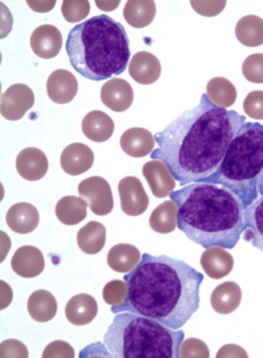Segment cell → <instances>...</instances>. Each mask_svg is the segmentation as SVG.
I'll return each mask as SVG.
<instances>
[{
  "label": "cell",
  "instance_id": "cell-24",
  "mask_svg": "<svg viewBox=\"0 0 263 358\" xmlns=\"http://www.w3.org/2000/svg\"><path fill=\"white\" fill-rule=\"evenodd\" d=\"M243 293L239 287V284L235 282H226V283L219 284L215 289L211 293V306L213 309L219 313V314H231L239 308L241 302Z\"/></svg>",
  "mask_w": 263,
  "mask_h": 358
},
{
  "label": "cell",
  "instance_id": "cell-14",
  "mask_svg": "<svg viewBox=\"0 0 263 358\" xmlns=\"http://www.w3.org/2000/svg\"><path fill=\"white\" fill-rule=\"evenodd\" d=\"M16 170L22 179L38 181L46 176L48 159L46 154L37 148H27L20 151L16 159Z\"/></svg>",
  "mask_w": 263,
  "mask_h": 358
},
{
  "label": "cell",
  "instance_id": "cell-37",
  "mask_svg": "<svg viewBox=\"0 0 263 358\" xmlns=\"http://www.w3.org/2000/svg\"><path fill=\"white\" fill-rule=\"evenodd\" d=\"M245 113L254 120H263V92L255 90L245 98L243 104Z\"/></svg>",
  "mask_w": 263,
  "mask_h": 358
},
{
  "label": "cell",
  "instance_id": "cell-40",
  "mask_svg": "<svg viewBox=\"0 0 263 358\" xmlns=\"http://www.w3.org/2000/svg\"><path fill=\"white\" fill-rule=\"evenodd\" d=\"M1 357H28L27 347L19 340H6L1 343Z\"/></svg>",
  "mask_w": 263,
  "mask_h": 358
},
{
  "label": "cell",
  "instance_id": "cell-39",
  "mask_svg": "<svg viewBox=\"0 0 263 358\" xmlns=\"http://www.w3.org/2000/svg\"><path fill=\"white\" fill-rule=\"evenodd\" d=\"M45 358L51 357H75V350L71 347V344H68L66 341L63 340H57V341H52L50 343L46 349L43 350V355Z\"/></svg>",
  "mask_w": 263,
  "mask_h": 358
},
{
  "label": "cell",
  "instance_id": "cell-29",
  "mask_svg": "<svg viewBox=\"0 0 263 358\" xmlns=\"http://www.w3.org/2000/svg\"><path fill=\"white\" fill-rule=\"evenodd\" d=\"M55 214L63 224L76 226L85 220L87 214V202L83 197L66 196L57 202Z\"/></svg>",
  "mask_w": 263,
  "mask_h": 358
},
{
  "label": "cell",
  "instance_id": "cell-35",
  "mask_svg": "<svg viewBox=\"0 0 263 358\" xmlns=\"http://www.w3.org/2000/svg\"><path fill=\"white\" fill-rule=\"evenodd\" d=\"M243 75L250 83L263 84V54H253L245 59Z\"/></svg>",
  "mask_w": 263,
  "mask_h": 358
},
{
  "label": "cell",
  "instance_id": "cell-25",
  "mask_svg": "<svg viewBox=\"0 0 263 358\" xmlns=\"http://www.w3.org/2000/svg\"><path fill=\"white\" fill-rule=\"evenodd\" d=\"M141 252L131 244H118L113 246L107 255V264L113 271L128 273L133 271L141 261Z\"/></svg>",
  "mask_w": 263,
  "mask_h": 358
},
{
  "label": "cell",
  "instance_id": "cell-13",
  "mask_svg": "<svg viewBox=\"0 0 263 358\" xmlns=\"http://www.w3.org/2000/svg\"><path fill=\"white\" fill-rule=\"evenodd\" d=\"M133 96L131 84L118 77L108 80L101 90V99L104 106L115 113L127 111L133 103Z\"/></svg>",
  "mask_w": 263,
  "mask_h": 358
},
{
  "label": "cell",
  "instance_id": "cell-3",
  "mask_svg": "<svg viewBox=\"0 0 263 358\" xmlns=\"http://www.w3.org/2000/svg\"><path fill=\"white\" fill-rule=\"evenodd\" d=\"M178 227L189 240L205 249H234L244 232V203L232 190L211 182H192L173 190Z\"/></svg>",
  "mask_w": 263,
  "mask_h": 358
},
{
  "label": "cell",
  "instance_id": "cell-26",
  "mask_svg": "<svg viewBox=\"0 0 263 358\" xmlns=\"http://www.w3.org/2000/svg\"><path fill=\"white\" fill-rule=\"evenodd\" d=\"M29 315L36 322L51 321L55 318L57 313V299L52 293L38 289L36 292L31 293L28 300Z\"/></svg>",
  "mask_w": 263,
  "mask_h": 358
},
{
  "label": "cell",
  "instance_id": "cell-32",
  "mask_svg": "<svg viewBox=\"0 0 263 358\" xmlns=\"http://www.w3.org/2000/svg\"><path fill=\"white\" fill-rule=\"evenodd\" d=\"M206 94L211 103L226 110L234 106L237 98L235 85L225 77L211 78L206 86Z\"/></svg>",
  "mask_w": 263,
  "mask_h": 358
},
{
  "label": "cell",
  "instance_id": "cell-20",
  "mask_svg": "<svg viewBox=\"0 0 263 358\" xmlns=\"http://www.w3.org/2000/svg\"><path fill=\"white\" fill-rule=\"evenodd\" d=\"M6 220L13 232L19 235H27L33 232L39 224V213L31 203L20 202L10 206Z\"/></svg>",
  "mask_w": 263,
  "mask_h": 358
},
{
  "label": "cell",
  "instance_id": "cell-7",
  "mask_svg": "<svg viewBox=\"0 0 263 358\" xmlns=\"http://www.w3.org/2000/svg\"><path fill=\"white\" fill-rule=\"evenodd\" d=\"M78 193L87 202V206L95 215H108L113 208V196L107 180L92 176L83 180L78 185Z\"/></svg>",
  "mask_w": 263,
  "mask_h": 358
},
{
  "label": "cell",
  "instance_id": "cell-15",
  "mask_svg": "<svg viewBox=\"0 0 263 358\" xmlns=\"http://www.w3.org/2000/svg\"><path fill=\"white\" fill-rule=\"evenodd\" d=\"M10 266L21 278H36L45 270V257L36 246H21L15 252Z\"/></svg>",
  "mask_w": 263,
  "mask_h": 358
},
{
  "label": "cell",
  "instance_id": "cell-11",
  "mask_svg": "<svg viewBox=\"0 0 263 358\" xmlns=\"http://www.w3.org/2000/svg\"><path fill=\"white\" fill-rule=\"evenodd\" d=\"M94 163V152L81 142L68 145L60 155V166L71 176L83 175L90 170Z\"/></svg>",
  "mask_w": 263,
  "mask_h": 358
},
{
  "label": "cell",
  "instance_id": "cell-43",
  "mask_svg": "<svg viewBox=\"0 0 263 358\" xmlns=\"http://www.w3.org/2000/svg\"><path fill=\"white\" fill-rule=\"evenodd\" d=\"M258 194L263 196V171L262 175H261V178H260V181H258Z\"/></svg>",
  "mask_w": 263,
  "mask_h": 358
},
{
  "label": "cell",
  "instance_id": "cell-17",
  "mask_svg": "<svg viewBox=\"0 0 263 358\" xmlns=\"http://www.w3.org/2000/svg\"><path fill=\"white\" fill-rule=\"evenodd\" d=\"M129 75L141 85L157 83L162 75V66L158 57L148 51L137 52L129 62Z\"/></svg>",
  "mask_w": 263,
  "mask_h": 358
},
{
  "label": "cell",
  "instance_id": "cell-42",
  "mask_svg": "<svg viewBox=\"0 0 263 358\" xmlns=\"http://www.w3.org/2000/svg\"><path fill=\"white\" fill-rule=\"evenodd\" d=\"M27 3L31 10L37 12H48L52 10L55 6V1H27Z\"/></svg>",
  "mask_w": 263,
  "mask_h": 358
},
{
  "label": "cell",
  "instance_id": "cell-10",
  "mask_svg": "<svg viewBox=\"0 0 263 358\" xmlns=\"http://www.w3.org/2000/svg\"><path fill=\"white\" fill-rule=\"evenodd\" d=\"M142 173L155 197H169L176 188V180L162 161L152 159L148 162L142 169Z\"/></svg>",
  "mask_w": 263,
  "mask_h": 358
},
{
  "label": "cell",
  "instance_id": "cell-23",
  "mask_svg": "<svg viewBox=\"0 0 263 358\" xmlns=\"http://www.w3.org/2000/svg\"><path fill=\"white\" fill-rule=\"evenodd\" d=\"M115 124L104 111H92L83 120V132L85 137L94 142H104L113 137Z\"/></svg>",
  "mask_w": 263,
  "mask_h": 358
},
{
  "label": "cell",
  "instance_id": "cell-2",
  "mask_svg": "<svg viewBox=\"0 0 263 358\" xmlns=\"http://www.w3.org/2000/svg\"><path fill=\"white\" fill-rule=\"evenodd\" d=\"M124 282L128 296L122 305L111 308L113 314L131 311L180 330L199 308L204 273L181 259L143 253Z\"/></svg>",
  "mask_w": 263,
  "mask_h": 358
},
{
  "label": "cell",
  "instance_id": "cell-9",
  "mask_svg": "<svg viewBox=\"0 0 263 358\" xmlns=\"http://www.w3.org/2000/svg\"><path fill=\"white\" fill-rule=\"evenodd\" d=\"M118 190L124 214L129 217H138L148 210L149 197L143 189L141 181L137 178L127 176L120 180Z\"/></svg>",
  "mask_w": 263,
  "mask_h": 358
},
{
  "label": "cell",
  "instance_id": "cell-21",
  "mask_svg": "<svg viewBox=\"0 0 263 358\" xmlns=\"http://www.w3.org/2000/svg\"><path fill=\"white\" fill-rule=\"evenodd\" d=\"M98 303L94 297L86 293L76 294L66 305V317L75 326H85L95 320Z\"/></svg>",
  "mask_w": 263,
  "mask_h": 358
},
{
  "label": "cell",
  "instance_id": "cell-33",
  "mask_svg": "<svg viewBox=\"0 0 263 358\" xmlns=\"http://www.w3.org/2000/svg\"><path fill=\"white\" fill-rule=\"evenodd\" d=\"M90 3L87 0H64L62 4L63 17L68 22H80L87 17Z\"/></svg>",
  "mask_w": 263,
  "mask_h": 358
},
{
  "label": "cell",
  "instance_id": "cell-22",
  "mask_svg": "<svg viewBox=\"0 0 263 358\" xmlns=\"http://www.w3.org/2000/svg\"><path fill=\"white\" fill-rule=\"evenodd\" d=\"M244 240L263 253V196H260L244 213Z\"/></svg>",
  "mask_w": 263,
  "mask_h": 358
},
{
  "label": "cell",
  "instance_id": "cell-18",
  "mask_svg": "<svg viewBox=\"0 0 263 358\" xmlns=\"http://www.w3.org/2000/svg\"><path fill=\"white\" fill-rule=\"evenodd\" d=\"M234 264V257L222 246H211L205 249V253L201 257V266L211 279H222L229 275Z\"/></svg>",
  "mask_w": 263,
  "mask_h": 358
},
{
  "label": "cell",
  "instance_id": "cell-30",
  "mask_svg": "<svg viewBox=\"0 0 263 358\" xmlns=\"http://www.w3.org/2000/svg\"><path fill=\"white\" fill-rule=\"evenodd\" d=\"M178 211L179 208L173 201H164L151 213L149 217L151 228L163 235L173 232L178 227Z\"/></svg>",
  "mask_w": 263,
  "mask_h": 358
},
{
  "label": "cell",
  "instance_id": "cell-27",
  "mask_svg": "<svg viewBox=\"0 0 263 358\" xmlns=\"http://www.w3.org/2000/svg\"><path fill=\"white\" fill-rule=\"evenodd\" d=\"M157 13V6L152 0H128L124 7V19L132 28H146L150 25Z\"/></svg>",
  "mask_w": 263,
  "mask_h": 358
},
{
  "label": "cell",
  "instance_id": "cell-6",
  "mask_svg": "<svg viewBox=\"0 0 263 358\" xmlns=\"http://www.w3.org/2000/svg\"><path fill=\"white\" fill-rule=\"evenodd\" d=\"M263 171V124H243L231 142L222 164L202 182L223 185L232 190L248 208L258 194Z\"/></svg>",
  "mask_w": 263,
  "mask_h": 358
},
{
  "label": "cell",
  "instance_id": "cell-28",
  "mask_svg": "<svg viewBox=\"0 0 263 358\" xmlns=\"http://www.w3.org/2000/svg\"><path fill=\"white\" fill-rule=\"evenodd\" d=\"M77 244L86 255H98L106 245V227L99 222H89L78 231Z\"/></svg>",
  "mask_w": 263,
  "mask_h": 358
},
{
  "label": "cell",
  "instance_id": "cell-16",
  "mask_svg": "<svg viewBox=\"0 0 263 358\" xmlns=\"http://www.w3.org/2000/svg\"><path fill=\"white\" fill-rule=\"evenodd\" d=\"M78 83L75 76L66 69L54 71L48 80V94L52 102L66 104L75 99Z\"/></svg>",
  "mask_w": 263,
  "mask_h": 358
},
{
  "label": "cell",
  "instance_id": "cell-41",
  "mask_svg": "<svg viewBox=\"0 0 263 358\" xmlns=\"http://www.w3.org/2000/svg\"><path fill=\"white\" fill-rule=\"evenodd\" d=\"M216 357H248V353L244 349L240 348L239 345L229 344L222 349H219V352L216 353Z\"/></svg>",
  "mask_w": 263,
  "mask_h": 358
},
{
  "label": "cell",
  "instance_id": "cell-8",
  "mask_svg": "<svg viewBox=\"0 0 263 358\" xmlns=\"http://www.w3.org/2000/svg\"><path fill=\"white\" fill-rule=\"evenodd\" d=\"M34 106V93L28 85L15 84L10 86L0 102L1 116L10 122H17Z\"/></svg>",
  "mask_w": 263,
  "mask_h": 358
},
{
  "label": "cell",
  "instance_id": "cell-5",
  "mask_svg": "<svg viewBox=\"0 0 263 358\" xmlns=\"http://www.w3.org/2000/svg\"><path fill=\"white\" fill-rule=\"evenodd\" d=\"M184 332L131 311L115 314L104 343L113 357L178 358Z\"/></svg>",
  "mask_w": 263,
  "mask_h": 358
},
{
  "label": "cell",
  "instance_id": "cell-1",
  "mask_svg": "<svg viewBox=\"0 0 263 358\" xmlns=\"http://www.w3.org/2000/svg\"><path fill=\"white\" fill-rule=\"evenodd\" d=\"M244 123L243 115L220 108L202 94L198 106L154 136L158 148L151 159L163 162L181 187L202 182L219 169Z\"/></svg>",
  "mask_w": 263,
  "mask_h": 358
},
{
  "label": "cell",
  "instance_id": "cell-19",
  "mask_svg": "<svg viewBox=\"0 0 263 358\" xmlns=\"http://www.w3.org/2000/svg\"><path fill=\"white\" fill-rule=\"evenodd\" d=\"M120 146L129 157L143 158L155 149V138L148 129L136 127L122 133Z\"/></svg>",
  "mask_w": 263,
  "mask_h": 358
},
{
  "label": "cell",
  "instance_id": "cell-31",
  "mask_svg": "<svg viewBox=\"0 0 263 358\" xmlns=\"http://www.w3.org/2000/svg\"><path fill=\"white\" fill-rule=\"evenodd\" d=\"M236 38L248 48H258L263 45V19L249 15L239 20L236 25Z\"/></svg>",
  "mask_w": 263,
  "mask_h": 358
},
{
  "label": "cell",
  "instance_id": "cell-12",
  "mask_svg": "<svg viewBox=\"0 0 263 358\" xmlns=\"http://www.w3.org/2000/svg\"><path fill=\"white\" fill-rule=\"evenodd\" d=\"M30 46L37 57L52 59L59 55L63 46L62 33L54 25H41L33 31L30 37Z\"/></svg>",
  "mask_w": 263,
  "mask_h": 358
},
{
  "label": "cell",
  "instance_id": "cell-36",
  "mask_svg": "<svg viewBox=\"0 0 263 358\" xmlns=\"http://www.w3.org/2000/svg\"><path fill=\"white\" fill-rule=\"evenodd\" d=\"M179 357H210V350L206 343L199 339L183 340L180 344Z\"/></svg>",
  "mask_w": 263,
  "mask_h": 358
},
{
  "label": "cell",
  "instance_id": "cell-38",
  "mask_svg": "<svg viewBox=\"0 0 263 358\" xmlns=\"http://www.w3.org/2000/svg\"><path fill=\"white\" fill-rule=\"evenodd\" d=\"M227 1H197L192 0L190 6L192 8L197 12L198 15L205 16V17H213L219 15L222 10H225Z\"/></svg>",
  "mask_w": 263,
  "mask_h": 358
},
{
  "label": "cell",
  "instance_id": "cell-34",
  "mask_svg": "<svg viewBox=\"0 0 263 358\" xmlns=\"http://www.w3.org/2000/svg\"><path fill=\"white\" fill-rule=\"evenodd\" d=\"M128 296V284L124 280H111L104 285V300L111 308L122 305Z\"/></svg>",
  "mask_w": 263,
  "mask_h": 358
},
{
  "label": "cell",
  "instance_id": "cell-4",
  "mask_svg": "<svg viewBox=\"0 0 263 358\" xmlns=\"http://www.w3.org/2000/svg\"><path fill=\"white\" fill-rule=\"evenodd\" d=\"M66 51L73 69L92 81L122 75L131 57L127 30L104 13L77 24L66 37Z\"/></svg>",
  "mask_w": 263,
  "mask_h": 358
}]
</instances>
